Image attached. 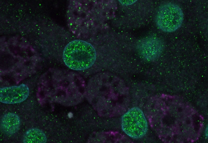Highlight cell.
Returning a JSON list of instances; mask_svg holds the SVG:
<instances>
[{
	"label": "cell",
	"instance_id": "7",
	"mask_svg": "<svg viewBox=\"0 0 208 143\" xmlns=\"http://www.w3.org/2000/svg\"><path fill=\"white\" fill-rule=\"evenodd\" d=\"M47 141L45 133L36 128L28 130L24 134L23 138V142L25 143H45Z\"/></svg>",
	"mask_w": 208,
	"mask_h": 143
},
{
	"label": "cell",
	"instance_id": "1",
	"mask_svg": "<svg viewBox=\"0 0 208 143\" xmlns=\"http://www.w3.org/2000/svg\"><path fill=\"white\" fill-rule=\"evenodd\" d=\"M96 50L90 43L76 40L69 43L63 51V59L70 69L80 71L87 69L94 64L96 59Z\"/></svg>",
	"mask_w": 208,
	"mask_h": 143
},
{
	"label": "cell",
	"instance_id": "2",
	"mask_svg": "<svg viewBox=\"0 0 208 143\" xmlns=\"http://www.w3.org/2000/svg\"><path fill=\"white\" fill-rule=\"evenodd\" d=\"M183 20L181 8L176 4L167 3L160 6L156 15L155 20L158 27L163 31L172 32L178 29Z\"/></svg>",
	"mask_w": 208,
	"mask_h": 143
},
{
	"label": "cell",
	"instance_id": "3",
	"mask_svg": "<svg viewBox=\"0 0 208 143\" xmlns=\"http://www.w3.org/2000/svg\"><path fill=\"white\" fill-rule=\"evenodd\" d=\"M121 126L123 131L132 138L143 137L148 129L146 119L142 111L137 107L129 110L122 116Z\"/></svg>",
	"mask_w": 208,
	"mask_h": 143
},
{
	"label": "cell",
	"instance_id": "5",
	"mask_svg": "<svg viewBox=\"0 0 208 143\" xmlns=\"http://www.w3.org/2000/svg\"><path fill=\"white\" fill-rule=\"evenodd\" d=\"M138 47L139 52L142 57L149 60H155L159 57L163 47L161 41L154 37L141 40L139 43Z\"/></svg>",
	"mask_w": 208,
	"mask_h": 143
},
{
	"label": "cell",
	"instance_id": "6",
	"mask_svg": "<svg viewBox=\"0 0 208 143\" xmlns=\"http://www.w3.org/2000/svg\"><path fill=\"white\" fill-rule=\"evenodd\" d=\"M19 117L16 114L9 113L5 114L0 121L1 128L4 133L9 135L15 133L18 131L20 125Z\"/></svg>",
	"mask_w": 208,
	"mask_h": 143
},
{
	"label": "cell",
	"instance_id": "4",
	"mask_svg": "<svg viewBox=\"0 0 208 143\" xmlns=\"http://www.w3.org/2000/svg\"><path fill=\"white\" fill-rule=\"evenodd\" d=\"M0 101L7 104L22 102L27 99L29 94V87L24 84L0 88Z\"/></svg>",
	"mask_w": 208,
	"mask_h": 143
}]
</instances>
